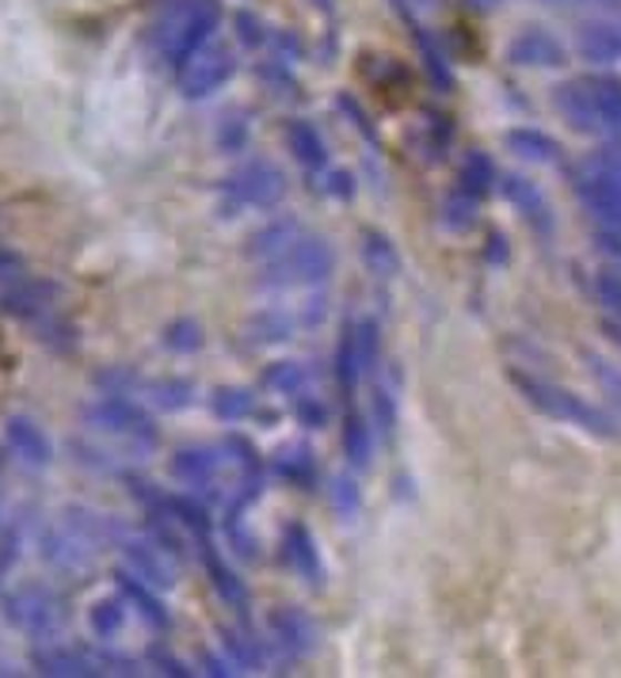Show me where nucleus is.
I'll return each mask as SVG.
<instances>
[{
  "instance_id": "nucleus-1",
  "label": "nucleus",
  "mask_w": 621,
  "mask_h": 678,
  "mask_svg": "<svg viewBox=\"0 0 621 678\" xmlns=\"http://www.w3.org/2000/svg\"><path fill=\"white\" fill-rule=\"evenodd\" d=\"M511 385L519 389L522 401L530 404V408H538L541 416L549 419H561V424H572L580 431H588L594 438H618L621 427L614 424V416L602 408H594L588 404L583 396H576L572 389H564V385L549 382V377H538V374H527V370H511Z\"/></svg>"
},
{
  "instance_id": "nucleus-2",
  "label": "nucleus",
  "mask_w": 621,
  "mask_h": 678,
  "mask_svg": "<svg viewBox=\"0 0 621 678\" xmlns=\"http://www.w3.org/2000/svg\"><path fill=\"white\" fill-rule=\"evenodd\" d=\"M217 23H222V4L217 0H187V4H180L161 31L164 61L183 69L206 47L210 34L217 31Z\"/></svg>"
},
{
  "instance_id": "nucleus-3",
  "label": "nucleus",
  "mask_w": 621,
  "mask_h": 678,
  "mask_svg": "<svg viewBox=\"0 0 621 678\" xmlns=\"http://www.w3.org/2000/svg\"><path fill=\"white\" fill-rule=\"evenodd\" d=\"M332 267H336V252H332V244L320 241V236L302 233L283 255L267 260L259 283L264 286H317L332 275Z\"/></svg>"
},
{
  "instance_id": "nucleus-4",
  "label": "nucleus",
  "mask_w": 621,
  "mask_h": 678,
  "mask_svg": "<svg viewBox=\"0 0 621 678\" xmlns=\"http://www.w3.org/2000/svg\"><path fill=\"white\" fill-rule=\"evenodd\" d=\"M4 618L34 640H50L65 625V603L47 584H20L4 595Z\"/></svg>"
},
{
  "instance_id": "nucleus-5",
  "label": "nucleus",
  "mask_w": 621,
  "mask_h": 678,
  "mask_svg": "<svg viewBox=\"0 0 621 678\" xmlns=\"http://www.w3.org/2000/svg\"><path fill=\"white\" fill-rule=\"evenodd\" d=\"M84 419H89V427H95V431L130 438V443L142 446V451H153L156 446V424L145 416L142 408H138L134 401H126V393L100 396V401L84 408Z\"/></svg>"
},
{
  "instance_id": "nucleus-6",
  "label": "nucleus",
  "mask_w": 621,
  "mask_h": 678,
  "mask_svg": "<svg viewBox=\"0 0 621 678\" xmlns=\"http://www.w3.org/2000/svg\"><path fill=\"white\" fill-rule=\"evenodd\" d=\"M572 188L580 195L583 210L599 222L602 233H621V183L610 180L607 172H599L591 161L576 164Z\"/></svg>"
},
{
  "instance_id": "nucleus-7",
  "label": "nucleus",
  "mask_w": 621,
  "mask_h": 678,
  "mask_svg": "<svg viewBox=\"0 0 621 678\" xmlns=\"http://www.w3.org/2000/svg\"><path fill=\"white\" fill-rule=\"evenodd\" d=\"M225 191H230L237 202H244V206L271 210L286 195V175L271 161H248L244 169H237L230 180H225Z\"/></svg>"
},
{
  "instance_id": "nucleus-8",
  "label": "nucleus",
  "mask_w": 621,
  "mask_h": 678,
  "mask_svg": "<svg viewBox=\"0 0 621 678\" xmlns=\"http://www.w3.org/2000/svg\"><path fill=\"white\" fill-rule=\"evenodd\" d=\"M233 69H237L233 50L230 47H210L206 42V47L180 69V92L187 95V100H203V95L217 92V88L230 81Z\"/></svg>"
},
{
  "instance_id": "nucleus-9",
  "label": "nucleus",
  "mask_w": 621,
  "mask_h": 678,
  "mask_svg": "<svg viewBox=\"0 0 621 678\" xmlns=\"http://www.w3.org/2000/svg\"><path fill=\"white\" fill-rule=\"evenodd\" d=\"M217 469H222V451L214 446H187L172 457V477L191 488V496L217 499Z\"/></svg>"
},
{
  "instance_id": "nucleus-10",
  "label": "nucleus",
  "mask_w": 621,
  "mask_h": 678,
  "mask_svg": "<svg viewBox=\"0 0 621 678\" xmlns=\"http://www.w3.org/2000/svg\"><path fill=\"white\" fill-rule=\"evenodd\" d=\"M58 286L50 279H16L8 290H0V310L20 321H42L47 313H54Z\"/></svg>"
},
{
  "instance_id": "nucleus-11",
  "label": "nucleus",
  "mask_w": 621,
  "mask_h": 678,
  "mask_svg": "<svg viewBox=\"0 0 621 678\" xmlns=\"http://www.w3.org/2000/svg\"><path fill=\"white\" fill-rule=\"evenodd\" d=\"M122 553H126L130 560V571L134 576H142L149 587H156V591H169V587H176V568H172V553L161 549L156 542H142V537H122Z\"/></svg>"
},
{
  "instance_id": "nucleus-12",
  "label": "nucleus",
  "mask_w": 621,
  "mask_h": 678,
  "mask_svg": "<svg viewBox=\"0 0 621 678\" xmlns=\"http://www.w3.org/2000/svg\"><path fill=\"white\" fill-rule=\"evenodd\" d=\"M34 667L42 675H58V678H92L103 675V659L89 648H73V645H42L34 648Z\"/></svg>"
},
{
  "instance_id": "nucleus-13",
  "label": "nucleus",
  "mask_w": 621,
  "mask_h": 678,
  "mask_svg": "<svg viewBox=\"0 0 621 678\" xmlns=\"http://www.w3.org/2000/svg\"><path fill=\"white\" fill-rule=\"evenodd\" d=\"M267 629L286 656H309V651L317 648V621H313L305 610H297V606H278V610H271Z\"/></svg>"
},
{
  "instance_id": "nucleus-14",
  "label": "nucleus",
  "mask_w": 621,
  "mask_h": 678,
  "mask_svg": "<svg viewBox=\"0 0 621 678\" xmlns=\"http://www.w3.org/2000/svg\"><path fill=\"white\" fill-rule=\"evenodd\" d=\"M507 61L522 69H557L564 65V47L561 39H553L541 28H527L522 34H515L511 47H507Z\"/></svg>"
},
{
  "instance_id": "nucleus-15",
  "label": "nucleus",
  "mask_w": 621,
  "mask_h": 678,
  "mask_svg": "<svg viewBox=\"0 0 621 678\" xmlns=\"http://www.w3.org/2000/svg\"><path fill=\"white\" fill-rule=\"evenodd\" d=\"M500 191H503V199L511 202V206L519 210V214L527 217V222L538 229L541 236L553 233V210H549V199L541 195L538 183L527 180V175H503Z\"/></svg>"
},
{
  "instance_id": "nucleus-16",
  "label": "nucleus",
  "mask_w": 621,
  "mask_h": 678,
  "mask_svg": "<svg viewBox=\"0 0 621 678\" xmlns=\"http://www.w3.org/2000/svg\"><path fill=\"white\" fill-rule=\"evenodd\" d=\"M553 100H557V111L564 114L572 130H580V134H602V114H599V103H594L588 81L561 84Z\"/></svg>"
},
{
  "instance_id": "nucleus-17",
  "label": "nucleus",
  "mask_w": 621,
  "mask_h": 678,
  "mask_svg": "<svg viewBox=\"0 0 621 678\" xmlns=\"http://www.w3.org/2000/svg\"><path fill=\"white\" fill-rule=\"evenodd\" d=\"M283 557H286V565L305 579V584H313V587L325 584V565H320V553H317V542H313L309 526H302V523L286 526Z\"/></svg>"
},
{
  "instance_id": "nucleus-18",
  "label": "nucleus",
  "mask_w": 621,
  "mask_h": 678,
  "mask_svg": "<svg viewBox=\"0 0 621 678\" xmlns=\"http://www.w3.org/2000/svg\"><path fill=\"white\" fill-rule=\"evenodd\" d=\"M115 584H119V591L134 603V610L142 614V621L149 625V629H156V633H169L172 629V614L164 610V603L156 598L153 591L156 587H149L142 576H134L130 568H119L115 571Z\"/></svg>"
},
{
  "instance_id": "nucleus-19",
  "label": "nucleus",
  "mask_w": 621,
  "mask_h": 678,
  "mask_svg": "<svg viewBox=\"0 0 621 678\" xmlns=\"http://www.w3.org/2000/svg\"><path fill=\"white\" fill-rule=\"evenodd\" d=\"M198 553H203V565H206V571H210V584H214V591L222 595L225 603H230L233 610L241 614V618H248L252 598H248V587L241 584L237 571H233L222 557H217V549L210 545V537H198Z\"/></svg>"
},
{
  "instance_id": "nucleus-20",
  "label": "nucleus",
  "mask_w": 621,
  "mask_h": 678,
  "mask_svg": "<svg viewBox=\"0 0 621 678\" xmlns=\"http://www.w3.org/2000/svg\"><path fill=\"white\" fill-rule=\"evenodd\" d=\"M576 50L591 65H614V61H621V28L599 20L583 23L580 34H576Z\"/></svg>"
},
{
  "instance_id": "nucleus-21",
  "label": "nucleus",
  "mask_w": 621,
  "mask_h": 678,
  "mask_svg": "<svg viewBox=\"0 0 621 678\" xmlns=\"http://www.w3.org/2000/svg\"><path fill=\"white\" fill-rule=\"evenodd\" d=\"M4 438H8V446H12V451L20 454L28 465H47L50 457H54V451H50V438L42 435V427H34L31 419H23V416L8 419V424H4Z\"/></svg>"
},
{
  "instance_id": "nucleus-22",
  "label": "nucleus",
  "mask_w": 621,
  "mask_h": 678,
  "mask_svg": "<svg viewBox=\"0 0 621 678\" xmlns=\"http://www.w3.org/2000/svg\"><path fill=\"white\" fill-rule=\"evenodd\" d=\"M358 252H363V263L374 279H397L400 275L397 244H393L385 233H378V229H363V244H358Z\"/></svg>"
},
{
  "instance_id": "nucleus-23",
  "label": "nucleus",
  "mask_w": 621,
  "mask_h": 678,
  "mask_svg": "<svg viewBox=\"0 0 621 678\" xmlns=\"http://www.w3.org/2000/svg\"><path fill=\"white\" fill-rule=\"evenodd\" d=\"M507 149H511L515 156H522V161H533V164L561 161V145H557V138L541 134V130H533V127L507 130Z\"/></svg>"
},
{
  "instance_id": "nucleus-24",
  "label": "nucleus",
  "mask_w": 621,
  "mask_h": 678,
  "mask_svg": "<svg viewBox=\"0 0 621 678\" xmlns=\"http://www.w3.org/2000/svg\"><path fill=\"white\" fill-rule=\"evenodd\" d=\"M302 236V225L294 222V217H278V222L264 225L259 233L248 236V255L252 260H275V255H283L291 244Z\"/></svg>"
},
{
  "instance_id": "nucleus-25",
  "label": "nucleus",
  "mask_w": 621,
  "mask_h": 678,
  "mask_svg": "<svg viewBox=\"0 0 621 678\" xmlns=\"http://www.w3.org/2000/svg\"><path fill=\"white\" fill-rule=\"evenodd\" d=\"M286 142H291V149H294V156L297 161L305 164V169H325L328 164V145H325V138L317 134V127H313V122H291V127H286Z\"/></svg>"
},
{
  "instance_id": "nucleus-26",
  "label": "nucleus",
  "mask_w": 621,
  "mask_h": 678,
  "mask_svg": "<svg viewBox=\"0 0 621 678\" xmlns=\"http://www.w3.org/2000/svg\"><path fill=\"white\" fill-rule=\"evenodd\" d=\"M454 188H461L466 195L474 199H485L488 191L496 188V164L488 153H480V149H474V153H466V161H461L458 169V183Z\"/></svg>"
},
{
  "instance_id": "nucleus-27",
  "label": "nucleus",
  "mask_w": 621,
  "mask_h": 678,
  "mask_svg": "<svg viewBox=\"0 0 621 678\" xmlns=\"http://www.w3.org/2000/svg\"><path fill=\"white\" fill-rule=\"evenodd\" d=\"M275 469H278V477L297 484V488H313V484H317V457H313L309 446H286V451L275 457Z\"/></svg>"
},
{
  "instance_id": "nucleus-28",
  "label": "nucleus",
  "mask_w": 621,
  "mask_h": 678,
  "mask_svg": "<svg viewBox=\"0 0 621 678\" xmlns=\"http://www.w3.org/2000/svg\"><path fill=\"white\" fill-rule=\"evenodd\" d=\"M413 28V39H416V47H419V58H424V69H427V77H431V84L439 88V92H450L454 88V77H450V65H446V54L439 50V42L431 39L419 23L413 20L408 23Z\"/></svg>"
},
{
  "instance_id": "nucleus-29",
  "label": "nucleus",
  "mask_w": 621,
  "mask_h": 678,
  "mask_svg": "<svg viewBox=\"0 0 621 678\" xmlns=\"http://www.w3.org/2000/svg\"><path fill=\"white\" fill-rule=\"evenodd\" d=\"M588 84H591L594 103H599L602 130L621 134V81L618 77H588Z\"/></svg>"
},
{
  "instance_id": "nucleus-30",
  "label": "nucleus",
  "mask_w": 621,
  "mask_h": 678,
  "mask_svg": "<svg viewBox=\"0 0 621 678\" xmlns=\"http://www.w3.org/2000/svg\"><path fill=\"white\" fill-rule=\"evenodd\" d=\"M302 321H294L291 313H283V310H264V313H256L248 321V340L252 343H283V340H291L294 336V328Z\"/></svg>"
},
{
  "instance_id": "nucleus-31",
  "label": "nucleus",
  "mask_w": 621,
  "mask_h": 678,
  "mask_svg": "<svg viewBox=\"0 0 621 678\" xmlns=\"http://www.w3.org/2000/svg\"><path fill=\"white\" fill-rule=\"evenodd\" d=\"M588 366H591V377L599 382V389L602 396H607V404H610V416H614V424L621 427V366L618 363H610V358H602V355H594V351H588Z\"/></svg>"
},
{
  "instance_id": "nucleus-32",
  "label": "nucleus",
  "mask_w": 621,
  "mask_h": 678,
  "mask_svg": "<svg viewBox=\"0 0 621 678\" xmlns=\"http://www.w3.org/2000/svg\"><path fill=\"white\" fill-rule=\"evenodd\" d=\"M480 217V199L466 195L461 188H454L450 195L442 202V225L450 229V233H469V229L477 225Z\"/></svg>"
},
{
  "instance_id": "nucleus-33",
  "label": "nucleus",
  "mask_w": 621,
  "mask_h": 678,
  "mask_svg": "<svg viewBox=\"0 0 621 678\" xmlns=\"http://www.w3.org/2000/svg\"><path fill=\"white\" fill-rule=\"evenodd\" d=\"M344 454L355 469H366V465H370V454H374L370 427H366V419L358 416L355 408L347 412V419H344Z\"/></svg>"
},
{
  "instance_id": "nucleus-34",
  "label": "nucleus",
  "mask_w": 621,
  "mask_h": 678,
  "mask_svg": "<svg viewBox=\"0 0 621 678\" xmlns=\"http://www.w3.org/2000/svg\"><path fill=\"white\" fill-rule=\"evenodd\" d=\"M210 408H214V416L225 419V424H237V419L252 416L256 401H252V393L241 389V385H222V389H214V396H210Z\"/></svg>"
},
{
  "instance_id": "nucleus-35",
  "label": "nucleus",
  "mask_w": 621,
  "mask_h": 678,
  "mask_svg": "<svg viewBox=\"0 0 621 678\" xmlns=\"http://www.w3.org/2000/svg\"><path fill=\"white\" fill-rule=\"evenodd\" d=\"M145 389L153 396L156 408H164V412H183L191 401H195V385H191L187 377H161V382H149Z\"/></svg>"
},
{
  "instance_id": "nucleus-36",
  "label": "nucleus",
  "mask_w": 621,
  "mask_h": 678,
  "mask_svg": "<svg viewBox=\"0 0 621 678\" xmlns=\"http://www.w3.org/2000/svg\"><path fill=\"white\" fill-rule=\"evenodd\" d=\"M305 385H309V370H305L302 363H271L264 370V389H271V393L294 396V393H302Z\"/></svg>"
},
{
  "instance_id": "nucleus-37",
  "label": "nucleus",
  "mask_w": 621,
  "mask_h": 678,
  "mask_svg": "<svg viewBox=\"0 0 621 678\" xmlns=\"http://www.w3.org/2000/svg\"><path fill=\"white\" fill-rule=\"evenodd\" d=\"M336 377H339V389H344V393H355L358 377H363V370H358V355H355V324H347V332L339 336Z\"/></svg>"
},
{
  "instance_id": "nucleus-38",
  "label": "nucleus",
  "mask_w": 621,
  "mask_h": 678,
  "mask_svg": "<svg viewBox=\"0 0 621 678\" xmlns=\"http://www.w3.org/2000/svg\"><path fill=\"white\" fill-rule=\"evenodd\" d=\"M355 355H358V370L363 377H370L378 370V355H381V336L374 321H358L355 324Z\"/></svg>"
},
{
  "instance_id": "nucleus-39",
  "label": "nucleus",
  "mask_w": 621,
  "mask_h": 678,
  "mask_svg": "<svg viewBox=\"0 0 621 678\" xmlns=\"http://www.w3.org/2000/svg\"><path fill=\"white\" fill-rule=\"evenodd\" d=\"M332 507H336V515L344 518V523H355L358 507H363V496H358V484L352 473H339V477H332Z\"/></svg>"
},
{
  "instance_id": "nucleus-40",
  "label": "nucleus",
  "mask_w": 621,
  "mask_h": 678,
  "mask_svg": "<svg viewBox=\"0 0 621 678\" xmlns=\"http://www.w3.org/2000/svg\"><path fill=\"white\" fill-rule=\"evenodd\" d=\"M164 347L169 351H180V355H191V351L203 347V324L191 321V316H180L164 328Z\"/></svg>"
},
{
  "instance_id": "nucleus-41",
  "label": "nucleus",
  "mask_w": 621,
  "mask_h": 678,
  "mask_svg": "<svg viewBox=\"0 0 621 678\" xmlns=\"http://www.w3.org/2000/svg\"><path fill=\"white\" fill-rule=\"evenodd\" d=\"M89 621H92V633H95V637L111 640V637H115V633L122 629V621H126V610H122V598H100V603L92 606Z\"/></svg>"
},
{
  "instance_id": "nucleus-42",
  "label": "nucleus",
  "mask_w": 621,
  "mask_h": 678,
  "mask_svg": "<svg viewBox=\"0 0 621 678\" xmlns=\"http://www.w3.org/2000/svg\"><path fill=\"white\" fill-rule=\"evenodd\" d=\"M594 297L610 316H621V267H602L594 275Z\"/></svg>"
},
{
  "instance_id": "nucleus-43",
  "label": "nucleus",
  "mask_w": 621,
  "mask_h": 678,
  "mask_svg": "<svg viewBox=\"0 0 621 678\" xmlns=\"http://www.w3.org/2000/svg\"><path fill=\"white\" fill-rule=\"evenodd\" d=\"M294 419L302 427H309V431H317V427H325L328 424V404L320 401V396H309V393H294Z\"/></svg>"
},
{
  "instance_id": "nucleus-44",
  "label": "nucleus",
  "mask_w": 621,
  "mask_h": 678,
  "mask_svg": "<svg viewBox=\"0 0 621 678\" xmlns=\"http://www.w3.org/2000/svg\"><path fill=\"white\" fill-rule=\"evenodd\" d=\"M336 108L344 111L347 119H352V127L358 130V134L366 138V142H370V145H378V130H374V122L366 119V111H363V108H358V103H355V95H352V92H339Z\"/></svg>"
},
{
  "instance_id": "nucleus-45",
  "label": "nucleus",
  "mask_w": 621,
  "mask_h": 678,
  "mask_svg": "<svg viewBox=\"0 0 621 678\" xmlns=\"http://www.w3.org/2000/svg\"><path fill=\"white\" fill-rule=\"evenodd\" d=\"M222 640H225V651H230L233 664H237V667H256V664H259V648H252L248 640L241 637V633L222 629Z\"/></svg>"
},
{
  "instance_id": "nucleus-46",
  "label": "nucleus",
  "mask_w": 621,
  "mask_h": 678,
  "mask_svg": "<svg viewBox=\"0 0 621 678\" xmlns=\"http://www.w3.org/2000/svg\"><path fill=\"white\" fill-rule=\"evenodd\" d=\"M588 161H591L599 172H607L610 180H618V183H621V138H618V142H607L602 149H594Z\"/></svg>"
},
{
  "instance_id": "nucleus-47",
  "label": "nucleus",
  "mask_w": 621,
  "mask_h": 678,
  "mask_svg": "<svg viewBox=\"0 0 621 678\" xmlns=\"http://www.w3.org/2000/svg\"><path fill=\"white\" fill-rule=\"evenodd\" d=\"M374 419H378V427L385 435H389L393 424H397V396H393V389H385V385L374 389Z\"/></svg>"
},
{
  "instance_id": "nucleus-48",
  "label": "nucleus",
  "mask_w": 621,
  "mask_h": 678,
  "mask_svg": "<svg viewBox=\"0 0 621 678\" xmlns=\"http://www.w3.org/2000/svg\"><path fill=\"white\" fill-rule=\"evenodd\" d=\"M16 557H20V526H12V530L0 537V579L12 571Z\"/></svg>"
},
{
  "instance_id": "nucleus-49",
  "label": "nucleus",
  "mask_w": 621,
  "mask_h": 678,
  "mask_svg": "<svg viewBox=\"0 0 621 678\" xmlns=\"http://www.w3.org/2000/svg\"><path fill=\"white\" fill-rule=\"evenodd\" d=\"M233 23H237V31H241V42H244V47H259V42L267 39V34H264V23H259L252 12H237V20H233Z\"/></svg>"
},
{
  "instance_id": "nucleus-50",
  "label": "nucleus",
  "mask_w": 621,
  "mask_h": 678,
  "mask_svg": "<svg viewBox=\"0 0 621 678\" xmlns=\"http://www.w3.org/2000/svg\"><path fill=\"white\" fill-rule=\"evenodd\" d=\"M149 659H153V664L161 667V675H172V678H191V675H195V671H187V667H183L180 659L172 656V651H164L161 645L149 651Z\"/></svg>"
},
{
  "instance_id": "nucleus-51",
  "label": "nucleus",
  "mask_w": 621,
  "mask_h": 678,
  "mask_svg": "<svg viewBox=\"0 0 621 678\" xmlns=\"http://www.w3.org/2000/svg\"><path fill=\"white\" fill-rule=\"evenodd\" d=\"M325 191L328 195H336V199H355V175L352 172H328V183H325Z\"/></svg>"
},
{
  "instance_id": "nucleus-52",
  "label": "nucleus",
  "mask_w": 621,
  "mask_h": 678,
  "mask_svg": "<svg viewBox=\"0 0 621 678\" xmlns=\"http://www.w3.org/2000/svg\"><path fill=\"white\" fill-rule=\"evenodd\" d=\"M244 122L241 119H225L222 122V130H217V142H222V149H241L244 145Z\"/></svg>"
},
{
  "instance_id": "nucleus-53",
  "label": "nucleus",
  "mask_w": 621,
  "mask_h": 678,
  "mask_svg": "<svg viewBox=\"0 0 621 678\" xmlns=\"http://www.w3.org/2000/svg\"><path fill=\"white\" fill-rule=\"evenodd\" d=\"M23 279V260L12 249H0V283H16Z\"/></svg>"
},
{
  "instance_id": "nucleus-54",
  "label": "nucleus",
  "mask_w": 621,
  "mask_h": 678,
  "mask_svg": "<svg viewBox=\"0 0 621 678\" xmlns=\"http://www.w3.org/2000/svg\"><path fill=\"white\" fill-rule=\"evenodd\" d=\"M203 667H206V675H217V678H222V675H233L230 664H222V659H214V656H203Z\"/></svg>"
},
{
  "instance_id": "nucleus-55",
  "label": "nucleus",
  "mask_w": 621,
  "mask_h": 678,
  "mask_svg": "<svg viewBox=\"0 0 621 678\" xmlns=\"http://www.w3.org/2000/svg\"><path fill=\"white\" fill-rule=\"evenodd\" d=\"M275 42H278V47H283V50H286V54H291V58H297V54H302V42H297L294 34H275Z\"/></svg>"
},
{
  "instance_id": "nucleus-56",
  "label": "nucleus",
  "mask_w": 621,
  "mask_h": 678,
  "mask_svg": "<svg viewBox=\"0 0 621 678\" xmlns=\"http://www.w3.org/2000/svg\"><path fill=\"white\" fill-rule=\"evenodd\" d=\"M602 332L621 347V316H607V321H602Z\"/></svg>"
},
{
  "instance_id": "nucleus-57",
  "label": "nucleus",
  "mask_w": 621,
  "mask_h": 678,
  "mask_svg": "<svg viewBox=\"0 0 621 678\" xmlns=\"http://www.w3.org/2000/svg\"><path fill=\"white\" fill-rule=\"evenodd\" d=\"M474 4H480V8H492V4H500V0H474Z\"/></svg>"
},
{
  "instance_id": "nucleus-58",
  "label": "nucleus",
  "mask_w": 621,
  "mask_h": 678,
  "mask_svg": "<svg viewBox=\"0 0 621 678\" xmlns=\"http://www.w3.org/2000/svg\"><path fill=\"white\" fill-rule=\"evenodd\" d=\"M546 4H580V0H546Z\"/></svg>"
},
{
  "instance_id": "nucleus-59",
  "label": "nucleus",
  "mask_w": 621,
  "mask_h": 678,
  "mask_svg": "<svg viewBox=\"0 0 621 678\" xmlns=\"http://www.w3.org/2000/svg\"><path fill=\"white\" fill-rule=\"evenodd\" d=\"M594 4H621V0H594Z\"/></svg>"
},
{
  "instance_id": "nucleus-60",
  "label": "nucleus",
  "mask_w": 621,
  "mask_h": 678,
  "mask_svg": "<svg viewBox=\"0 0 621 678\" xmlns=\"http://www.w3.org/2000/svg\"><path fill=\"white\" fill-rule=\"evenodd\" d=\"M317 4H320V8H332V0H317Z\"/></svg>"
}]
</instances>
